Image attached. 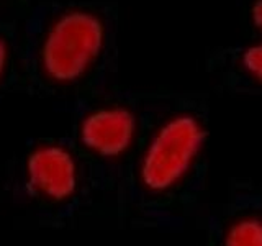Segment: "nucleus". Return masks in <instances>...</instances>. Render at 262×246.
Returning a JSON list of instances; mask_svg holds the SVG:
<instances>
[{
  "mask_svg": "<svg viewBox=\"0 0 262 246\" xmlns=\"http://www.w3.org/2000/svg\"><path fill=\"white\" fill-rule=\"evenodd\" d=\"M251 18L254 27L257 28V31L262 35V0H256L252 5V10H251Z\"/></svg>",
  "mask_w": 262,
  "mask_h": 246,
  "instance_id": "nucleus-8",
  "label": "nucleus"
},
{
  "mask_svg": "<svg viewBox=\"0 0 262 246\" xmlns=\"http://www.w3.org/2000/svg\"><path fill=\"white\" fill-rule=\"evenodd\" d=\"M106 39L102 18L85 8H71L49 23L39 48V68L54 84L68 86L87 76Z\"/></svg>",
  "mask_w": 262,
  "mask_h": 246,
  "instance_id": "nucleus-1",
  "label": "nucleus"
},
{
  "mask_svg": "<svg viewBox=\"0 0 262 246\" xmlns=\"http://www.w3.org/2000/svg\"><path fill=\"white\" fill-rule=\"evenodd\" d=\"M136 135V118L125 107H102L85 115L80 125V138L89 150L115 158L125 153Z\"/></svg>",
  "mask_w": 262,
  "mask_h": 246,
  "instance_id": "nucleus-3",
  "label": "nucleus"
},
{
  "mask_svg": "<svg viewBox=\"0 0 262 246\" xmlns=\"http://www.w3.org/2000/svg\"><path fill=\"white\" fill-rule=\"evenodd\" d=\"M8 59H10V49L5 43V39L0 36V82H2L7 68H8Z\"/></svg>",
  "mask_w": 262,
  "mask_h": 246,
  "instance_id": "nucleus-7",
  "label": "nucleus"
},
{
  "mask_svg": "<svg viewBox=\"0 0 262 246\" xmlns=\"http://www.w3.org/2000/svg\"><path fill=\"white\" fill-rule=\"evenodd\" d=\"M203 139V127L192 115H176L164 121L143 156V182L154 191L179 182L192 168Z\"/></svg>",
  "mask_w": 262,
  "mask_h": 246,
  "instance_id": "nucleus-2",
  "label": "nucleus"
},
{
  "mask_svg": "<svg viewBox=\"0 0 262 246\" xmlns=\"http://www.w3.org/2000/svg\"><path fill=\"white\" fill-rule=\"evenodd\" d=\"M225 246H262V221L244 218L231 227Z\"/></svg>",
  "mask_w": 262,
  "mask_h": 246,
  "instance_id": "nucleus-5",
  "label": "nucleus"
},
{
  "mask_svg": "<svg viewBox=\"0 0 262 246\" xmlns=\"http://www.w3.org/2000/svg\"><path fill=\"white\" fill-rule=\"evenodd\" d=\"M28 176L36 191L54 199H64L76 187V164L64 148L46 145L30 156Z\"/></svg>",
  "mask_w": 262,
  "mask_h": 246,
  "instance_id": "nucleus-4",
  "label": "nucleus"
},
{
  "mask_svg": "<svg viewBox=\"0 0 262 246\" xmlns=\"http://www.w3.org/2000/svg\"><path fill=\"white\" fill-rule=\"evenodd\" d=\"M243 68L251 79L262 86V39L244 49Z\"/></svg>",
  "mask_w": 262,
  "mask_h": 246,
  "instance_id": "nucleus-6",
  "label": "nucleus"
}]
</instances>
